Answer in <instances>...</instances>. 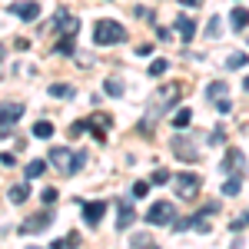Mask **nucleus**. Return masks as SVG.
<instances>
[{"label":"nucleus","mask_w":249,"mask_h":249,"mask_svg":"<svg viewBox=\"0 0 249 249\" xmlns=\"http://www.w3.org/2000/svg\"><path fill=\"white\" fill-rule=\"evenodd\" d=\"M179 93H183V83H166L160 93L153 96V103H150V110H146V116H143V123H140V133L143 136H150L153 133V123L160 120V116L170 110L173 103L179 100Z\"/></svg>","instance_id":"nucleus-1"},{"label":"nucleus","mask_w":249,"mask_h":249,"mask_svg":"<svg viewBox=\"0 0 249 249\" xmlns=\"http://www.w3.org/2000/svg\"><path fill=\"white\" fill-rule=\"evenodd\" d=\"M47 163H53V170L63 173V176H73L77 170H83L87 156H83V153H73V150H67V146H53V150H50V156H47Z\"/></svg>","instance_id":"nucleus-2"},{"label":"nucleus","mask_w":249,"mask_h":249,"mask_svg":"<svg viewBox=\"0 0 249 249\" xmlns=\"http://www.w3.org/2000/svg\"><path fill=\"white\" fill-rule=\"evenodd\" d=\"M126 37H130L126 27L116 23V20H100V23L93 27V40L100 43V47H116V43H123Z\"/></svg>","instance_id":"nucleus-3"},{"label":"nucleus","mask_w":249,"mask_h":249,"mask_svg":"<svg viewBox=\"0 0 249 249\" xmlns=\"http://www.w3.org/2000/svg\"><path fill=\"white\" fill-rule=\"evenodd\" d=\"M143 219H146L150 226H173V219H176V206L166 203V199H160V203H153L150 210L143 213Z\"/></svg>","instance_id":"nucleus-4"},{"label":"nucleus","mask_w":249,"mask_h":249,"mask_svg":"<svg viewBox=\"0 0 249 249\" xmlns=\"http://www.w3.org/2000/svg\"><path fill=\"white\" fill-rule=\"evenodd\" d=\"M20 116H23V107H20V103H0V140L14 133Z\"/></svg>","instance_id":"nucleus-5"},{"label":"nucleus","mask_w":249,"mask_h":249,"mask_svg":"<svg viewBox=\"0 0 249 249\" xmlns=\"http://www.w3.org/2000/svg\"><path fill=\"white\" fill-rule=\"evenodd\" d=\"M199 186H203V179L196 173H179L176 176V196L179 199H196L199 196Z\"/></svg>","instance_id":"nucleus-6"},{"label":"nucleus","mask_w":249,"mask_h":249,"mask_svg":"<svg viewBox=\"0 0 249 249\" xmlns=\"http://www.w3.org/2000/svg\"><path fill=\"white\" fill-rule=\"evenodd\" d=\"M173 153L179 156L183 163H196V160H199V150H196V143H193L190 136H183V133L173 136Z\"/></svg>","instance_id":"nucleus-7"},{"label":"nucleus","mask_w":249,"mask_h":249,"mask_svg":"<svg viewBox=\"0 0 249 249\" xmlns=\"http://www.w3.org/2000/svg\"><path fill=\"white\" fill-rule=\"evenodd\" d=\"M53 30H57L60 37H77V30H80V20H73L63 7H60L57 14H53V23H50Z\"/></svg>","instance_id":"nucleus-8"},{"label":"nucleus","mask_w":249,"mask_h":249,"mask_svg":"<svg viewBox=\"0 0 249 249\" xmlns=\"http://www.w3.org/2000/svg\"><path fill=\"white\" fill-rule=\"evenodd\" d=\"M53 223V213L43 210V213H34V216H27L23 219V226H20V232H43L47 226Z\"/></svg>","instance_id":"nucleus-9"},{"label":"nucleus","mask_w":249,"mask_h":249,"mask_svg":"<svg viewBox=\"0 0 249 249\" xmlns=\"http://www.w3.org/2000/svg\"><path fill=\"white\" fill-rule=\"evenodd\" d=\"M10 14H17L20 20H37L40 17V3L37 0H14V3H10Z\"/></svg>","instance_id":"nucleus-10"},{"label":"nucleus","mask_w":249,"mask_h":249,"mask_svg":"<svg viewBox=\"0 0 249 249\" xmlns=\"http://www.w3.org/2000/svg\"><path fill=\"white\" fill-rule=\"evenodd\" d=\"M110 126H113V120H110L107 113H93L90 120H87V130H93V136L100 140V143L107 140V130H110Z\"/></svg>","instance_id":"nucleus-11"},{"label":"nucleus","mask_w":249,"mask_h":249,"mask_svg":"<svg viewBox=\"0 0 249 249\" xmlns=\"http://www.w3.org/2000/svg\"><path fill=\"white\" fill-rule=\"evenodd\" d=\"M116 213H120V216H116V230L120 232L130 230V223H133V216H136L133 203H130V199H120V203H116Z\"/></svg>","instance_id":"nucleus-12"},{"label":"nucleus","mask_w":249,"mask_h":249,"mask_svg":"<svg viewBox=\"0 0 249 249\" xmlns=\"http://www.w3.org/2000/svg\"><path fill=\"white\" fill-rule=\"evenodd\" d=\"M219 166H223V173H232V170L246 173V156L239 153V150H236V146H230V150H226V160H223V163H219Z\"/></svg>","instance_id":"nucleus-13"},{"label":"nucleus","mask_w":249,"mask_h":249,"mask_svg":"<svg viewBox=\"0 0 249 249\" xmlns=\"http://www.w3.org/2000/svg\"><path fill=\"white\" fill-rule=\"evenodd\" d=\"M103 213H107V203H103V199L83 203V219H87V226H96V223L103 219Z\"/></svg>","instance_id":"nucleus-14"},{"label":"nucleus","mask_w":249,"mask_h":249,"mask_svg":"<svg viewBox=\"0 0 249 249\" xmlns=\"http://www.w3.org/2000/svg\"><path fill=\"white\" fill-rule=\"evenodd\" d=\"M173 27H176V34L186 40V43H190V40L196 37V23H193L190 17H176V23H173Z\"/></svg>","instance_id":"nucleus-15"},{"label":"nucleus","mask_w":249,"mask_h":249,"mask_svg":"<svg viewBox=\"0 0 249 249\" xmlns=\"http://www.w3.org/2000/svg\"><path fill=\"white\" fill-rule=\"evenodd\" d=\"M230 20H232L236 30H246V27H249V10H246V7H232Z\"/></svg>","instance_id":"nucleus-16"},{"label":"nucleus","mask_w":249,"mask_h":249,"mask_svg":"<svg viewBox=\"0 0 249 249\" xmlns=\"http://www.w3.org/2000/svg\"><path fill=\"white\" fill-rule=\"evenodd\" d=\"M193 230H196V232H210V230H213V216L199 210L196 216H193Z\"/></svg>","instance_id":"nucleus-17"},{"label":"nucleus","mask_w":249,"mask_h":249,"mask_svg":"<svg viewBox=\"0 0 249 249\" xmlns=\"http://www.w3.org/2000/svg\"><path fill=\"white\" fill-rule=\"evenodd\" d=\"M7 196H10V203H27V199H30V186H27V183L10 186V193H7Z\"/></svg>","instance_id":"nucleus-18"},{"label":"nucleus","mask_w":249,"mask_h":249,"mask_svg":"<svg viewBox=\"0 0 249 249\" xmlns=\"http://www.w3.org/2000/svg\"><path fill=\"white\" fill-rule=\"evenodd\" d=\"M130 243H133V249H160V243H153L146 232H133V239H130Z\"/></svg>","instance_id":"nucleus-19"},{"label":"nucleus","mask_w":249,"mask_h":249,"mask_svg":"<svg viewBox=\"0 0 249 249\" xmlns=\"http://www.w3.org/2000/svg\"><path fill=\"white\" fill-rule=\"evenodd\" d=\"M34 136H37V140H50V136H53V123H50V120L34 123Z\"/></svg>","instance_id":"nucleus-20"},{"label":"nucleus","mask_w":249,"mask_h":249,"mask_svg":"<svg viewBox=\"0 0 249 249\" xmlns=\"http://www.w3.org/2000/svg\"><path fill=\"white\" fill-rule=\"evenodd\" d=\"M239 190H243V173H239V176H230V179L223 183V196H236Z\"/></svg>","instance_id":"nucleus-21"},{"label":"nucleus","mask_w":249,"mask_h":249,"mask_svg":"<svg viewBox=\"0 0 249 249\" xmlns=\"http://www.w3.org/2000/svg\"><path fill=\"white\" fill-rule=\"evenodd\" d=\"M43 170H47V160H30V163H27V179L43 176Z\"/></svg>","instance_id":"nucleus-22"},{"label":"nucleus","mask_w":249,"mask_h":249,"mask_svg":"<svg viewBox=\"0 0 249 249\" xmlns=\"http://www.w3.org/2000/svg\"><path fill=\"white\" fill-rule=\"evenodd\" d=\"M173 176H170V170H163V166H156L153 170V176H150V186H163V183H170Z\"/></svg>","instance_id":"nucleus-23"},{"label":"nucleus","mask_w":249,"mask_h":249,"mask_svg":"<svg viewBox=\"0 0 249 249\" xmlns=\"http://www.w3.org/2000/svg\"><path fill=\"white\" fill-rule=\"evenodd\" d=\"M190 120H193L190 107H186V110H176V116H173V126H176V130H183V126H190Z\"/></svg>","instance_id":"nucleus-24"},{"label":"nucleus","mask_w":249,"mask_h":249,"mask_svg":"<svg viewBox=\"0 0 249 249\" xmlns=\"http://www.w3.org/2000/svg\"><path fill=\"white\" fill-rule=\"evenodd\" d=\"M206 96H210V100H219V96H226V83H223V80L210 83V87H206Z\"/></svg>","instance_id":"nucleus-25"},{"label":"nucleus","mask_w":249,"mask_h":249,"mask_svg":"<svg viewBox=\"0 0 249 249\" xmlns=\"http://www.w3.org/2000/svg\"><path fill=\"white\" fill-rule=\"evenodd\" d=\"M103 90H107L110 96H123V90H126V87H123L120 80H107V83H103Z\"/></svg>","instance_id":"nucleus-26"},{"label":"nucleus","mask_w":249,"mask_h":249,"mask_svg":"<svg viewBox=\"0 0 249 249\" xmlns=\"http://www.w3.org/2000/svg\"><path fill=\"white\" fill-rule=\"evenodd\" d=\"M77 243H80V239H77V232H70V236H63V239H57V243H53V249H73Z\"/></svg>","instance_id":"nucleus-27"},{"label":"nucleus","mask_w":249,"mask_h":249,"mask_svg":"<svg viewBox=\"0 0 249 249\" xmlns=\"http://www.w3.org/2000/svg\"><path fill=\"white\" fill-rule=\"evenodd\" d=\"M50 96H73V87H67V83H53V87H50Z\"/></svg>","instance_id":"nucleus-28"},{"label":"nucleus","mask_w":249,"mask_h":249,"mask_svg":"<svg viewBox=\"0 0 249 249\" xmlns=\"http://www.w3.org/2000/svg\"><path fill=\"white\" fill-rule=\"evenodd\" d=\"M130 193H133V199H143V196L150 193V183H143V179H140V183H133V186H130Z\"/></svg>","instance_id":"nucleus-29"},{"label":"nucleus","mask_w":249,"mask_h":249,"mask_svg":"<svg viewBox=\"0 0 249 249\" xmlns=\"http://www.w3.org/2000/svg\"><path fill=\"white\" fill-rule=\"evenodd\" d=\"M246 63H249L246 53H232V57L226 60V67H230V70H236V67H246Z\"/></svg>","instance_id":"nucleus-30"},{"label":"nucleus","mask_w":249,"mask_h":249,"mask_svg":"<svg viewBox=\"0 0 249 249\" xmlns=\"http://www.w3.org/2000/svg\"><path fill=\"white\" fill-rule=\"evenodd\" d=\"M166 67H170L166 60H153V63H150V77H163V73H166Z\"/></svg>","instance_id":"nucleus-31"},{"label":"nucleus","mask_w":249,"mask_h":249,"mask_svg":"<svg viewBox=\"0 0 249 249\" xmlns=\"http://www.w3.org/2000/svg\"><path fill=\"white\" fill-rule=\"evenodd\" d=\"M57 53H73V37H60Z\"/></svg>","instance_id":"nucleus-32"},{"label":"nucleus","mask_w":249,"mask_h":249,"mask_svg":"<svg viewBox=\"0 0 249 249\" xmlns=\"http://www.w3.org/2000/svg\"><path fill=\"white\" fill-rule=\"evenodd\" d=\"M206 37H210V40L219 37V17H213L210 23H206Z\"/></svg>","instance_id":"nucleus-33"},{"label":"nucleus","mask_w":249,"mask_h":249,"mask_svg":"<svg viewBox=\"0 0 249 249\" xmlns=\"http://www.w3.org/2000/svg\"><path fill=\"white\" fill-rule=\"evenodd\" d=\"M83 133H87V120H80V123H73V126H70V133H67V136H73V140H80Z\"/></svg>","instance_id":"nucleus-34"},{"label":"nucleus","mask_w":249,"mask_h":249,"mask_svg":"<svg viewBox=\"0 0 249 249\" xmlns=\"http://www.w3.org/2000/svg\"><path fill=\"white\" fill-rule=\"evenodd\" d=\"M57 196H60V193L53 190V186H47V190H43V206H53V203H57Z\"/></svg>","instance_id":"nucleus-35"},{"label":"nucleus","mask_w":249,"mask_h":249,"mask_svg":"<svg viewBox=\"0 0 249 249\" xmlns=\"http://www.w3.org/2000/svg\"><path fill=\"white\" fill-rule=\"evenodd\" d=\"M246 226H249V216H239V219H232V223H230V230H232V232H243Z\"/></svg>","instance_id":"nucleus-36"},{"label":"nucleus","mask_w":249,"mask_h":249,"mask_svg":"<svg viewBox=\"0 0 249 249\" xmlns=\"http://www.w3.org/2000/svg\"><path fill=\"white\" fill-rule=\"evenodd\" d=\"M213 107H216L219 113H230V110H232V103L226 100V96H219V100H213Z\"/></svg>","instance_id":"nucleus-37"},{"label":"nucleus","mask_w":249,"mask_h":249,"mask_svg":"<svg viewBox=\"0 0 249 249\" xmlns=\"http://www.w3.org/2000/svg\"><path fill=\"white\" fill-rule=\"evenodd\" d=\"M210 143H213V146H219V143H226V133H223V130H213V133H210Z\"/></svg>","instance_id":"nucleus-38"},{"label":"nucleus","mask_w":249,"mask_h":249,"mask_svg":"<svg viewBox=\"0 0 249 249\" xmlns=\"http://www.w3.org/2000/svg\"><path fill=\"white\" fill-rule=\"evenodd\" d=\"M0 163H3V166H14V163H17V156H14V153H0Z\"/></svg>","instance_id":"nucleus-39"},{"label":"nucleus","mask_w":249,"mask_h":249,"mask_svg":"<svg viewBox=\"0 0 249 249\" xmlns=\"http://www.w3.org/2000/svg\"><path fill=\"white\" fill-rule=\"evenodd\" d=\"M203 213H210V216H216V213H219V203H206V206H203Z\"/></svg>","instance_id":"nucleus-40"},{"label":"nucleus","mask_w":249,"mask_h":249,"mask_svg":"<svg viewBox=\"0 0 249 249\" xmlns=\"http://www.w3.org/2000/svg\"><path fill=\"white\" fill-rule=\"evenodd\" d=\"M179 3H183V7H199L203 0H179Z\"/></svg>","instance_id":"nucleus-41"},{"label":"nucleus","mask_w":249,"mask_h":249,"mask_svg":"<svg viewBox=\"0 0 249 249\" xmlns=\"http://www.w3.org/2000/svg\"><path fill=\"white\" fill-rule=\"evenodd\" d=\"M3 53H7V50H3V47H0V63H3Z\"/></svg>","instance_id":"nucleus-42"},{"label":"nucleus","mask_w":249,"mask_h":249,"mask_svg":"<svg viewBox=\"0 0 249 249\" xmlns=\"http://www.w3.org/2000/svg\"><path fill=\"white\" fill-rule=\"evenodd\" d=\"M243 87H246V90H249V77H246V80H243Z\"/></svg>","instance_id":"nucleus-43"},{"label":"nucleus","mask_w":249,"mask_h":249,"mask_svg":"<svg viewBox=\"0 0 249 249\" xmlns=\"http://www.w3.org/2000/svg\"><path fill=\"white\" fill-rule=\"evenodd\" d=\"M27 249H40V246H27Z\"/></svg>","instance_id":"nucleus-44"}]
</instances>
